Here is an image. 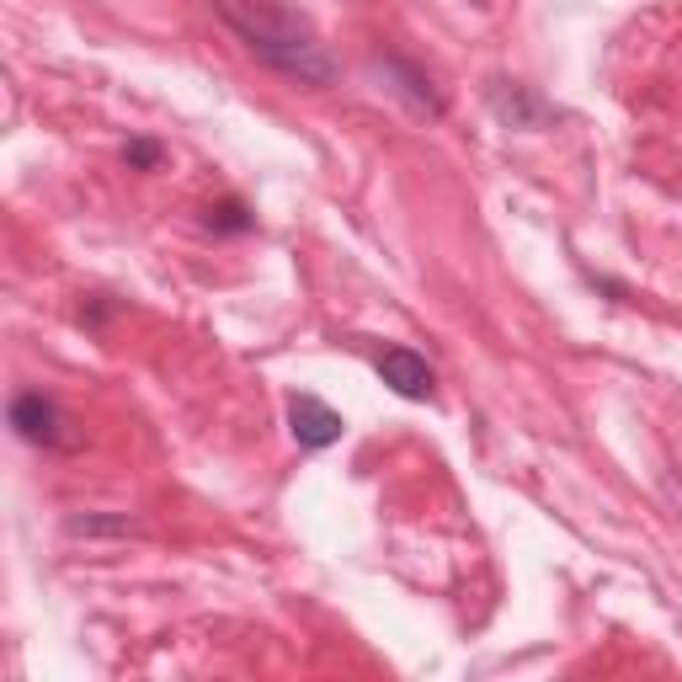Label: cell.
Masks as SVG:
<instances>
[{"label": "cell", "mask_w": 682, "mask_h": 682, "mask_svg": "<svg viewBox=\"0 0 682 682\" xmlns=\"http://www.w3.org/2000/svg\"><path fill=\"white\" fill-rule=\"evenodd\" d=\"M123 166L128 170H160L166 166V145H155V139H128V145H123Z\"/></svg>", "instance_id": "obj_8"}, {"label": "cell", "mask_w": 682, "mask_h": 682, "mask_svg": "<svg viewBox=\"0 0 682 682\" xmlns=\"http://www.w3.org/2000/svg\"><path fill=\"white\" fill-rule=\"evenodd\" d=\"M203 224H208L214 235H251V230H256V214L245 208L241 197H224V203H208V208H203Z\"/></svg>", "instance_id": "obj_5"}, {"label": "cell", "mask_w": 682, "mask_h": 682, "mask_svg": "<svg viewBox=\"0 0 682 682\" xmlns=\"http://www.w3.org/2000/svg\"><path fill=\"white\" fill-rule=\"evenodd\" d=\"M373 368H379V379H384L400 400H432V390H438L432 363H427L421 352H411V347H384Z\"/></svg>", "instance_id": "obj_4"}, {"label": "cell", "mask_w": 682, "mask_h": 682, "mask_svg": "<svg viewBox=\"0 0 682 682\" xmlns=\"http://www.w3.org/2000/svg\"><path fill=\"white\" fill-rule=\"evenodd\" d=\"M490 101H496V113H501L507 123H517V128H534V123L549 118V113H544L528 91H512V101H501V97H490Z\"/></svg>", "instance_id": "obj_7"}, {"label": "cell", "mask_w": 682, "mask_h": 682, "mask_svg": "<svg viewBox=\"0 0 682 682\" xmlns=\"http://www.w3.org/2000/svg\"><path fill=\"white\" fill-rule=\"evenodd\" d=\"M214 11L245 43V53L262 59L267 70L289 75L299 86H331L337 80V59L325 53L320 32L293 6H283V0H214Z\"/></svg>", "instance_id": "obj_1"}, {"label": "cell", "mask_w": 682, "mask_h": 682, "mask_svg": "<svg viewBox=\"0 0 682 682\" xmlns=\"http://www.w3.org/2000/svg\"><path fill=\"white\" fill-rule=\"evenodd\" d=\"M11 427H17V438L32 442V448H43V454H75V448H80L75 421L65 416V406L43 390H22L11 400Z\"/></svg>", "instance_id": "obj_2"}, {"label": "cell", "mask_w": 682, "mask_h": 682, "mask_svg": "<svg viewBox=\"0 0 682 682\" xmlns=\"http://www.w3.org/2000/svg\"><path fill=\"white\" fill-rule=\"evenodd\" d=\"M341 421L320 394H289V432L299 448H310V454H320V448H331V442H341Z\"/></svg>", "instance_id": "obj_3"}, {"label": "cell", "mask_w": 682, "mask_h": 682, "mask_svg": "<svg viewBox=\"0 0 682 682\" xmlns=\"http://www.w3.org/2000/svg\"><path fill=\"white\" fill-rule=\"evenodd\" d=\"M65 534L70 538H128V534H139V523H134V517H91V512H86V517H65Z\"/></svg>", "instance_id": "obj_6"}]
</instances>
